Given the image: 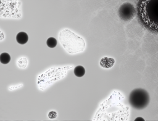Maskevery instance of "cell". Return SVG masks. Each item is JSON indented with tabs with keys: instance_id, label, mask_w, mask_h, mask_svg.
<instances>
[{
	"instance_id": "cell-1",
	"label": "cell",
	"mask_w": 158,
	"mask_h": 121,
	"mask_svg": "<svg viewBox=\"0 0 158 121\" xmlns=\"http://www.w3.org/2000/svg\"><path fill=\"white\" fill-rule=\"evenodd\" d=\"M136 9L142 25L158 34V0H137Z\"/></svg>"
},
{
	"instance_id": "cell-2",
	"label": "cell",
	"mask_w": 158,
	"mask_h": 121,
	"mask_svg": "<svg viewBox=\"0 0 158 121\" xmlns=\"http://www.w3.org/2000/svg\"><path fill=\"white\" fill-rule=\"evenodd\" d=\"M59 40L65 50L70 54L82 52L85 47V40L68 29L60 32Z\"/></svg>"
},
{
	"instance_id": "cell-3",
	"label": "cell",
	"mask_w": 158,
	"mask_h": 121,
	"mask_svg": "<svg viewBox=\"0 0 158 121\" xmlns=\"http://www.w3.org/2000/svg\"><path fill=\"white\" fill-rule=\"evenodd\" d=\"M150 97L147 91L142 88H136L131 91L128 101L130 105L137 110L143 109L149 103Z\"/></svg>"
},
{
	"instance_id": "cell-4",
	"label": "cell",
	"mask_w": 158,
	"mask_h": 121,
	"mask_svg": "<svg viewBox=\"0 0 158 121\" xmlns=\"http://www.w3.org/2000/svg\"><path fill=\"white\" fill-rule=\"evenodd\" d=\"M17 0H0V16L3 17H20Z\"/></svg>"
},
{
	"instance_id": "cell-5",
	"label": "cell",
	"mask_w": 158,
	"mask_h": 121,
	"mask_svg": "<svg viewBox=\"0 0 158 121\" xmlns=\"http://www.w3.org/2000/svg\"><path fill=\"white\" fill-rule=\"evenodd\" d=\"M118 15L122 20L128 21L131 20L136 15V9L133 4L129 2H125L119 7Z\"/></svg>"
},
{
	"instance_id": "cell-6",
	"label": "cell",
	"mask_w": 158,
	"mask_h": 121,
	"mask_svg": "<svg viewBox=\"0 0 158 121\" xmlns=\"http://www.w3.org/2000/svg\"><path fill=\"white\" fill-rule=\"evenodd\" d=\"M16 40L19 44H21V45L25 44L28 40V36L27 33L23 32H20L17 34Z\"/></svg>"
},
{
	"instance_id": "cell-7",
	"label": "cell",
	"mask_w": 158,
	"mask_h": 121,
	"mask_svg": "<svg viewBox=\"0 0 158 121\" xmlns=\"http://www.w3.org/2000/svg\"><path fill=\"white\" fill-rule=\"evenodd\" d=\"M114 63V60L112 58H108L106 57L101 59L100 61L101 66L106 68L111 67Z\"/></svg>"
},
{
	"instance_id": "cell-8",
	"label": "cell",
	"mask_w": 158,
	"mask_h": 121,
	"mask_svg": "<svg viewBox=\"0 0 158 121\" xmlns=\"http://www.w3.org/2000/svg\"><path fill=\"white\" fill-rule=\"evenodd\" d=\"M74 74L77 77H82L85 74V69L82 66H77L74 68Z\"/></svg>"
},
{
	"instance_id": "cell-9",
	"label": "cell",
	"mask_w": 158,
	"mask_h": 121,
	"mask_svg": "<svg viewBox=\"0 0 158 121\" xmlns=\"http://www.w3.org/2000/svg\"><path fill=\"white\" fill-rule=\"evenodd\" d=\"M10 60V56L7 53H2L0 55V62L2 64H7Z\"/></svg>"
},
{
	"instance_id": "cell-10",
	"label": "cell",
	"mask_w": 158,
	"mask_h": 121,
	"mask_svg": "<svg viewBox=\"0 0 158 121\" xmlns=\"http://www.w3.org/2000/svg\"><path fill=\"white\" fill-rule=\"evenodd\" d=\"M46 44L50 48H54L57 45V40L54 37H50L47 40Z\"/></svg>"
},
{
	"instance_id": "cell-11",
	"label": "cell",
	"mask_w": 158,
	"mask_h": 121,
	"mask_svg": "<svg viewBox=\"0 0 158 121\" xmlns=\"http://www.w3.org/2000/svg\"><path fill=\"white\" fill-rule=\"evenodd\" d=\"M50 119H54L55 118L56 116H57V114L56 112H54V111H52V112H50L49 115H48Z\"/></svg>"
},
{
	"instance_id": "cell-12",
	"label": "cell",
	"mask_w": 158,
	"mask_h": 121,
	"mask_svg": "<svg viewBox=\"0 0 158 121\" xmlns=\"http://www.w3.org/2000/svg\"><path fill=\"white\" fill-rule=\"evenodd\" d=\"M135 121H138V120L144 121V119L143 117H136V118L135 119Z\"/></svg>"
}]
</instances>
